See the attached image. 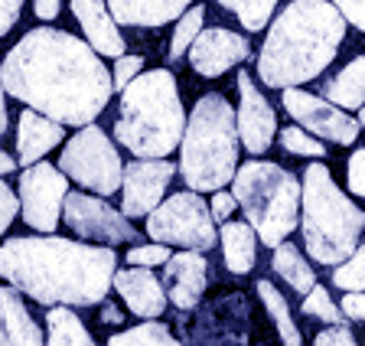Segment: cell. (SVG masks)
Segmentation results:
<instances>
[{"label":"cell","mask_w":365,"mask_h":346,"mask_svg":"<svg viewBox=\"0 0 365 346\" xmlns=\"http://www.w3.org/2000/svg\"><path fill=\"white\" fill-rule=\"evenodd\" d=\"M0 85L26 108L72 128L91 124L114 95L101 56L56 26H36L10 49L0 66Z\"/></svg>","instance_id":"obj_1"},{"label":"cell","mask_w":365,"mask_h":346,"mask_svg":"<svg viewBox=\"0 0 365 346\" xmlns=\"http://www.w3.org/2000/svg\"><path fill=\"white\" fill-rule=\"evenodd\" d=\"M114 271L118 255L111 245H85L53 232L7 239L0 245V278L46 307L101 304Z\"/></svg>","instance_id":"obj_2"},{"label":"cell","mask_w":365,"mask_h":346,"mask_svg":"<svg viewBox=\"0 0 365 346\" xmlns=\"http://www.w3.org/2000/svg\"><path fill=\"white\" fill-rule=\"evenodd\" d=\"M346 20L329 0H290L274 16L258 53V76L267 88H294L313 82L336 59Z\"/></svg>","instance_id":"obj_3"},{"label":"cell","mask_w":365,"mask_h":346,"mask_svg":"<svg viewBox=\"0 0 365 346\" xmlns=\"http://www.w3.org/2000/svg\"><path fill=\"white\" fill-rule=\"evenodd\" d=\"M186 131L180 88L170 69H150L130 78L121 92L114 138L134 157H170Z\"/></svg>","instance_id":"obj_4"},{"label":"cell","mask_w":365,"mask_h":346,"mask_svg":"<svg viewBox=\"0 0 365 346\" xmlns=\"http://www.w3.org/2000/svg\"><path fill=\"white\" fill-rule=\"evenodd\" d=\"M238 121L235 108L225 95L209 92L196 101L186 118V131L180 141V173L182 183L196 193H215L232 183L238 170Z\"/></svg>","instance_id":"obj_5"},{"label":"cell","mask_w":365,"mask_h":346,"mask_svg":"<svg viewBox=\"0 0 365 346\" xmlns=\"http://www.w3.org/2000/svg\"><path fill=\"white\" fill-rule=\"evenodd\" d=\"M365 213L336 186L327 163L313 161L300 183V232L307 255L319 265L346 262L359 245Z\"/></svg>","instance_id":"obj_6"},{"label":"cell","mask_w":365,"mask_h":346,"mask_svg":"<svg viewBox=\"0 0 365 346\" xmlns=\"http://www.w3.org/2000/svg\"><path fill=\"white\" fill-rule=\"evenodd\" d=\"M232 196L267 248H277L300 225V183L277 163H242L232 177Z\"/></svg>","instance_id":"obj_7"},{"label":"cell","mask_w":365,"mask_h":346,"mask_svg":"<svg viewBox=\"0 0 365 346\" xmlns=\"http://www.w3.org/2000/svg\"><path fill=\"white\" fill-rule=\"evenodd\" d=\"M59 170L68 180H76L78 186L91 190L95 196H111L121 190L124 180V163L118 147L111 144L98 124H82L72 138H68L66 151L59 157Z\"/></svg>","instance_id":"obj_8"},{"label":"cell","mask_w":365,"mask_h":346,"mask_svg":"<svg viewBox=\"0 0 365 346\" xmlns=\"http://www.w3.org/2000/svg\"><path fill=\"white\" fill-rule=\"evenodd\" d=\"M147 235L153 242L176 248H192V252H212L219 245V232L209 203L196 190L173 193L157 209L147 215Z\"/></svg>","instance_id":"obj_9"},{"label":"cell","mask_w":365,"mask_h":346,"mask_svg":"<svg viewBox=\"0 0 365 346\" xmlns=\"http://www.w3.org/2000/svg\"><path fill=\"white\" fill-rule=\"evenodd\" d=\"M20 213L23 223L36 232H53L62 219V203L68 196V177L53 163H30L20 173Z\"/></svg>","instance_id":"obj_10"},{"label":"cell","mask_w":365,"mask_h":346,"mask_svg":"<svg viewBox=\"0 0 365 346\" xmlns=\"http://www.w3.org/2000/svg\"><path fill=\"white\" fill-rule=\"evenodd\" d=\"M281 92H284V98H281L284 111H287L304 131H310L313 138L342 144V147L356 144L359 131H362V128H359V118H349L339 105L319 98V95L304 92L300 85H294V88H281Z\"/></svg>","instance_id":"obj_11"},{"label":"cell","mask_w":365,"mask_h":346,"mask_svg":"<svg viewBox=\"0 0 365 346\" xmlns=\"http://www.w3.org/2000/svg\"><path fill=\"white\" fill-rule=\"evenodd\" d=\"M62 219L78 239L98 242V245H121V242H134L137 235L128 215L88 193H68L62 203Z\"/></svg>","instance_id":"obj_12"},{"label":"cell","mask_w":365,"mask_h":346,"mask_svg":"<svg viewBox=\"0 0 365 346\" xmlns=\"http://www.w3.org/2000/svg\"><path fill=\"white\" fill-rule=\"evenodd\" d=\"M176 173V163H170L167 157H140L130 161L124 167V180H121V213L128 219H140L150 215V209H157L163 203L170 190V180Z\"/></svg>","instance_id":"obj_13"},{"label":"cell","mask_w":365,"mask_h":346,"mask_svg":"<svg viewBox=\"0 0 365 346\" xmlns=\"http://www.w3.org/2000/svg\"><path fill=\"white\" fill-rule=\"evenodd\" d=\"M238 138H242L248 154H264L271 147L274 134H277V115L267 105V98L261 95V88L255 85V78L248 72H238Z\"/></svg>","instance_id":"obj_14"},{"label":"cell","mask_w":365,"mask_h":346,"mask_svg":"<svg viewBox=\"0 0 365 346\" xmlns=\"http://www.w3.org/2000/svg\"><path fill=\"white\" fill-rule=\"evenodd\" d=\"M248 53L251 46L245 36H238L232 30H222V26H202V33L192 39L186 56H190V66L202 78H219L232 66L248 59Z\"/></svg>","instance_id":"obj_15"},{"label":"cell","mask_w":365,"mask_h":346,"mask_svg":"<svg viewBox=\"0 0 365 346\" xmlns=\"http://www.w3.org/2000/svg\"><path fill=\"white\" fill-rule=\"evenodd\" d=\"M163 285L167 294L180 310H192L202 300L205 285H209V262H205L202 252H192V248H182L180 255H170L167 265H163Z\"/></svg>","instance_id":"obj_16"},{"label":"cell","mask_w":365,"mask_h":346,"mask_svg":"<svg viewBox=\"0 0 365 346\" xmlns=\"http://www.w3.org/2000/svg\"><path fill=\"white\" fill-rule=\"evenodd\" d=\"M111 288L121 294V300L130 307V314L144 317V320H157L163 314V307H167V291H163V285L157 281V275L150 268L130 265L124 271H114Z\"/></svg>","instance_id":"obj_17"},{"label":"cell","mask_w":365,"mask_h":346,"mask_svg":"<svg viewBox=\"0 0 365 346\" xmlns=\"http://www.w3.org/2000/svg\"><path fill=\"white\" fill-rule=\"evenodd\" d=\"M72 14L85 33V43L98 56H124V36L118 30V20L108 10V0H72Z\"/></svg>","instance_id":"obj_18"},{"label":"cell","mask_w":365,"mask_h":346,"mask_svg":"<svg viewBox=\"0 0 365 346\" xmlns=\"http://www.w3.org/2000/svg\"><path fill=\"white\" fill-rule=\"evenodd\" d=\"M62 128H66V124L39 115V111H33V108H23L20 124H16V154H20L23 167L43 161L56 144H62V138H66Z\"/></svg>","instance_id":"obj_19"},{"label":"cell","mask_w":365,"mask_h":346,"mask_svg":"<svg viewBox=\"0 0 365 346\" xmlns=\"http://www.w3.org/2000/svg\"><path fill=\"white\" fill-rule=\"evenodd\" d=\"M0 346H46L43 330L14 285L0 288Z\"/></svg>","instance_id":"obj_20"},{"label":"cell","mask_w":365,"mask_h":346,"mask_svg":"<svg viewBox=\"0 0 365 346\" xmlns=\"http://www.w3.org/2000/svg\"><path fill=\"white\" fill-rule=\"evenodd\" d=\"M192 0H108V10L118 20V26H167L170 20H180Z\"/></svg>","instance_id":"obj_21"},{"label":"cell","mask_w":365,"mask_h":346,"mask_svg":"<svg viewBox=\"0 0 365 346\" xmlns=\"http://www.w3.org/2000/svg\"><path fill=\"white\" fill-rule=\"evenodd\" d=\"M222 255H225V268L232 275H248L255 268V252H258V232L251 229V223H222L219 232Z\"/></svg>","instance_id":"obj_22"},{"label":"cell","mask_w":365,"mask_h":346,"mask_svg":"<svg viewBox=\"0 0 365 346\" xmlns=\"http://www.w3.org/2000/svg\"><path fill=\"white\" fill-rule=\"evenodd\" d=\"M323 98L339 105L342 111L365 105V56H356L339 76L323 85Z\"/></svg>","instance_id":"obj_23"},{"label":"cell","mask_w":365,"mask_h":346,"mask_svg":"<svg viewBox=\"0 0 365 346\" xmlns=\"http://www.w3.org/2000/svg\"><path fill=\"white\" fill-rule=\"evenodd\" d=\"M46 346H95V340L66 304H56L46 310Z\"/></svg>","instance_id":"obj_24"},{"label":"cell","mask_w":365,"mask_h":346,"mask_svg":"<svg viewBox=\"0 0 365 346\" xmlns=\"http://www.w3.org/2000/svg\"><path fill=\"white\" fill-rule=\"evenodd\" d=\"M271 265H274V275L284 278L297 294H307L313 285H317V275H313L310 262H307L304 255H300V248L290 245L287 239L274 248V262Z\"/></svg>","instance_id":"obj_25"},{"label":"cell","mask_w":365,"mask_h":346,"mask_svg":"<svg viewBox=\"0 0 365 346\" xmlns=\"http://www.w3.org/2000/svg\"><path fill=\"white\" fill-rule=\"evenodd\" d=\"M258 297H261V304L267 307V314H271V320H274V327H277V333H281L284 346H300V343H304V337H300L294 317H290V310H287L284 294L277 291L271 281H264V278L258 281Z\"/></svg>","instance_id":"obj_26"},{"label":"cell","mask_w":365,"mask_h":346,"mask_svg":"<svg viewBox=\"0 0 365 346\" xmlns=\"http://www.w3.org/2000/svg\"><path fill=\"white\" fill-rule=\"evenodd\" d=\"M108 346H182L180 340L173 337L167 323H157V320H144L140 327H130L124 333H114L108 340Z\"/></svg>","instance_id":"obj_27"},{"label":"cell","mask_w":365,"mask_h":346,"mask_svg":"<svg viewBox=\"0 0 365 346\" xmlns=\"http://www.w3.org/2000/svg\"><path fill=\"white\" fill-rule=\"evenodd\" d=\"M219 4L242 20L245 30L261 33V26L271 24V16H274V10H277L281 0H219Z\"/></svg>","instance_id":"obj_28"},{"label":"cell","mask_w":365,"mask_h":346,"mask_svg":"<svg viewBox=\"0 0 365 346\" xmlns=\"http://www.w3.org/2000/svg\"><path fill=\"white\" fill-rule=\"evenodd\" d=\"M202 20H205V10L199 7H190L186 14L176 20V30H173V39H170V59H182V53H190L192 39L202 33Z\"/></svg>","instance_id":"obj_29"},{"label":"cell","mask_w":365,"mask_h":346,"mask_svg":"<svg viewBox=\"0 0 365 346\" xmlns=\"http://www.w3.org/2000/svg\"><path fill=\"white\" fill-rule=\"evenodd\" d=\"M333 285L339 291H365V245H356V252L346 262L336 265Z\"/></svg>","instance_id":"obj_30"},{"label":"cell","mask_w":365,"mask_h":346,"mask_svg":"<svg viewBox=\"0 0 365 346\" xmlns=\"http://www.w3.org/2000/svg\"><path fill=\"white\" fill-rule=\"evenodd\" d=\"M281 147L287 154L297 157H327V147L319 144V138H313L310 131H304L300 124H290L281 131Z\"/></svg>","instance_id":"obj_31"},{"label":"cell","mask_w":365,"mask_h":346,"mask_svg":"<svg viewBox=\"0 0 365 346\" xmlns=\"http://www.w3.org/2000/svg\"><path fill=\"white\" fill-rule=\"evenodd\" d=\"M304 314L319 317V320H327V323H342V317H346L339 304H333L327 288H319V285H313L310 291L304 294Z\"/></svg>","instance_id":"obj_32"},{"label":"cell","mask_w":365,"mask_h":346,"mask_svg":"<svg viewBox=\"0 0 365 346\" xmlns=\"http://www.w3.org/2000/svg\"><path fill=\"white\" fill-rule=\"evenodd\" d=\"M170 245L163 242H150V245H134L128 252V265H137V268H157V265H167L170 258Z\"/></svg>","instance_id":"obj_33"},{"label":"cell","mask_w":365,"mask_h":346,"mask_svg":"<svg viewBox=\"0 0 365 346\" xmlns=\"http://www.w3.org/2000/svg\"><path fill=\"white\" fill-rule=\"evenodd\" d=\"M144 72V59L140 56H118V62H114V69H111V85H114V92H124L128 88L130 78H137Z\"/></svg>","instance_id":"obj_34"},{"label":"cell","mask_w":365,"mask_h":346,"mask_svg":"<svg viewBox=\"0 0 365 346\" xmlns=\"http://www.w3.org/2000/svg\"><path fill=\"white\" fill-rule=\"evenodd\" d=\"M16 213H20V196L0 180V235L10 229V223L16 219Z\"/></svg>","instance_id":"obj_35"},{"label":"cell","mask_w":365,"mask_h":346,"mask_svg":"<svg viewBox=\"0 0 365 346\" xmlns=\"http://www.w3.org/2000/svg\"><path fill=\"white\" fill-rule=\"evenodd\" d=\"M313 346H359V343H356V337H352V330L346 327V323H333V327H327V330L317 333Z\"/></svg>","instance_id":"obj_36"},{"label":"cell","mask_w":365,"mask_h":346,"mask_svg":"<svg viewBox=\"0 0 365 346\" xmlns=\"http://www.w3.org/2000/svg\"><path fill=\"white\" fill-rule=\"evenodd\" d=\"M329 4L339 10L346 24H352L356 30L365 33V0H329Z\"/></svg>","instance_id":"obj_37"},{"label":"cell","mask_w":365,"mask_h":346,"mask_svg":"<svg viewBox=\"0 0 365 346\" xmlns=\"http://www.w3.org/2000/svg\"><path fill=\"white\" fill-rule=\"evenodd\" d=\"M235 206H238L235 196H232V193H225V190H215L212 193V203H209L215 223H228V219H232V213H235Z\"/></svg>","instance_id":"obj_38"},{"label":"cell","mask_w":365,"mask_h":346,"mask_svg":"<svg viewBox=\"0 0 365 346\" xmlns=\"http://www.w3.org/2000/svg\"><path fill=\"white\" fill-rule=\"evenodd\" d=\"M349 190L356 196H365V147L349 157Z\"/></svg>","instance_id":"obj_39"},{"label":"cell","mask_w":365,"mask_h":346,"mask_svg":"<svg viewBox=\"0 0 365 346\" xmlns=\"http://www.w3.org/2000/svg\"><path fill=\"white\" fill-rule=\"evenodd\" d=\"M20 10H23V0H0V36H7L16 26Z\"/></svg>","instance_id":"obj_40"},{"label":"cell","mask_w":365,"mask_h":346,"mask_svg":"<svg viewBox=\"0 0 365 346\" xmlns=\"http://www.w3.org/2000/svg\"><path fill=\"white\" fill-rule=\"evenodd\" d=\"M342 314L349 317V320H362L365 323V291H346L342 297Z\"/></svg>","instance_id":"obj_41"},{"label":"cell","mask_w":365,"mask_h":346,"mask_svg":"<svg viewBox=\"0 0 365 346\" xmlns=\"http://www.w3.org/2000/svg\"><path fill=\"white\" fill-rule=\"evenodd\" d=\"M33 10H36L39 20H56V16H59V10H62V0H36V4H33Z\"/></svg>","instance_id":"obj_42"},{"label":"cell","mask_w":365,"mask_h":346,"mask_svg":"<svg viewBox=\"0 0 365 346\" xmlns=\"http://www.w3.org/2000/svg\"><path fill=\"white\" fill-rule=\"evenodd\" d=\"M14 170H16V161L0 151V177H7V173H14Z\"/></svg>","instance_id":"obj_43"},{"label":"cell","mask_w":365,"mask_h":346,"mask_svg":"<svg viewBox=\"0 0 365 346\" xmlns=\"http://www.w3.org/2000/svg\"><path fill=\"white\" fill-rule=\"evenodd\" d=\"M101 323H121V310H114L111 304H105V310H101Z\"/></svg>","instance_id":"obj_44"},{"label":"cell","mask_w":365,"mask_h":346,"mask_svg":"<svg viewBox=\"0 0 365 346\" xmlns=\"http://www.w3.org/2000/svg\"><path fill=\"white\" fill-rule=\"evenodd\" d=\"M7 131V101H4V85H0V138Z\"/></svg>","instance_id":"obj_45"},{"label":"cell","mask_w":365,"mask_h":346,"mask_svg":"<svg viewBox=\"0 0 365 346\" xmlns=\"http://www.w3.org/2000/svg\"><path fill=\"white\" fill-rule=\"evenodd\" d=\"M359 128H365V105L359 108Z\"/></svg>","instance_id":"obj_46"}]
</instances>
